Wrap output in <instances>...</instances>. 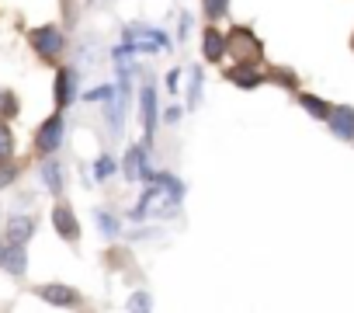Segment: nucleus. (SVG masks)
Returning <instances> with one entry per match:
<instances>
[{
    "label": "nucleus",
    "instance_id": "f257e3e1",
    "mask_svg": "<svg viewBox=\"0 0 354 313\" xmlns=\"http://www.w3.org/2000/svg\"><path fill=\"white\" fill-rule=\"evenodd\" d=\"M28 42H32L35 56H39V60H46V63H56V60L66 53V39H63V32H59L56 25L32 28V32H28Z\"/></svg>",
    "mask_w": 354,
    "mask_h": 313
},
{
    "label": "nucleus",
    "instance_id": "f03ea898",
    "mask_svg": "<svg viewBox=\"0 0 354 313\" xmlns=\"http://www.w3.org/2000/svg\"><path fill=\"white\" fill-rule=\"evenodd\" d=\"M59 143H63V115H49L35 132V150L42 156H53L59 150Z\"/></svg>",
    "mask_w": 354,
    "mask_h": 313
},
{
    "label": "nucleus",
    "instance_id": "7ed1b4c3",
    "mask_svg": "<svg viewBox=\"0 0 354 313\" xmlns=\"http://www.w3.org/2000/svg\"><path fill=\"white\" fill-rule=\"evenodd\" d=\"M125 39H129V49H149V53L167 49V35L156 32V28H142V25H136V28L125 32Z\"/></svg>",
    "mask_w": 354,
    "mask_h": 313
},
{
    "label": "nucleus",
    "instance_id": "20e7f679",
    "mask_svg": "<svg viewBox=\"0 0 354 313\" xmlns=\"http://www.w3.org/2000/svg\"><path fill=\"white\" fill-rule=\"evenodd\" d=\"M0 268H4V271H11V275H25V268H28L25 244H11V240H4V244H0Z\"/></svg>",
    "mask_w": 354,
    "mask_h": 313
},
{
    "label": "nucleus",
    "instance_id": "39448f33",
    "mask_svg": "<svg viewBox=\"0 0 354 313\" xmlns=\"http://www.w3.org/2000/svg\"><path fill=\"white\" fill-rule=\"evenodd\" d=\"M53 226H56V233H59L63 240H77V237H80L77 216H73V209H70V206H63V202L53 209Z\"/></svg>",
    "mask_w": 354,
    "mask_h": 313
},
{
    "label": "nucleus",
    "instance_id": "423d86ee",
    "mask_svg": "<svg viewBox=\"0 0 354 313\" xmlns=\"http://www.w3.org/2000/svg\"><path fill=\"white\" fill-rule=\"evenodd\" d=\"M39 296H42L46 303H56V306H77V303H80L77 289H70V285H59V282H49V285H42V289H39Z\"/></svg>",
    "mask_w": 354,
    "mask_h": 313
},
{
    "label": "nucleus",
    "instance_id": "0eeeda50",
    "mask_svg": "<svg viewBox=\"0 0 354 313\" xmlns=\"http://www.w3.org/2000/svg\"><path fill=\"white\" fill-rule=\"evenodd\" d=\"M32 233H35V220H32V216H11V220H8L4 237H8L11 244H28Z\"/></svg>",
    "mask_w": 354,
    "mask_h": 313
},
{
    "label": "nucleus",
    "instance_id": "6e6552de",
    "mask_svg": "<svg viewBox=\"0 0 354 313\" xmlns=\"http://www.w3.org/2000/svg\"><path fill=\"white\" fill-rule=\"evenodd\" d=\"M73 87H77V70L63 66V70L56 73V105H59V108H66V105L73 101Z\"/></svg>",
    "mask_w": 354,
    "mask_h": 313
},
{
    "label": "nucleus",
    "instance_id": "1a4fd4ad",
    "mask_svg": "<svg viewBox=\"0 0 354 313\" xmlns=\"http://www.w3.org/2000/svg\"><path fill=\"white\" fill-rule=\"evenodd\" d=\"M15 132H11V125H8V118H0V164L4 161H15Z\"/></svg>",
    "mask_w": 354,
    "mask_h": 313
},
{
    "label": "nucleus",
    "instance_id": "9d476101",
    "mask_svg": "<svg viewBox=\"0 0 354 313\" xmlns=\"http://www.w3.org/2000/svg\"><path fill=\"white\" fill-rule=\"evenodd\" d=\"M42 181H46V188H49L53 195L63 192V171H59L56 161H46V164H42Z\"/></svg>",
    "mask_w": 354,
    "mask_h": 313
},
{
    "label": "nucleus",
    "instance_id": "9b49d317",
    "mask_svg": "<svg viewBox=\"0 0 354 313\" xmlns=\"http://www.w3.org/2000/svg\"><path fill=\"white\" fill-rule=\"evenodd\" d=\"M330 125H333V132H337V136H344V139H347V136L354 132V111H351V108L333 111V115H330Z\"/></svg>",
    "mask_w": 354,
    "mask_h": 313
},
{
    "label": "nucleus",
    "instance_id": "f8f14e48",
    "mask_svg": "<svg viewBox=\"0 0 354 313\" xmlns=\"http://www.w3.org/2000/svg\"><path fill=\"white\" fill-rule=\"evenodd\" d=\"M21 111V101H18V94L15 91H8V87H0V118H15Z\"/></svg>",
    "mask_w": 354,
    "mask_h": 313
},
{
    "label": "nucleus",
    "instance_id": "ddd939ff",
    "mask_svg": "<svg viewBox=\"0 0 354 313\" xmlns=\"http://www.w3.org/2000/svg\"><path fill=\"white\" fill-rule=\"evenodd\" d=\"M233 42H236V53H243V56H250V60H257V56H261V49H257V42H254V35H250V32L236 28V32H233Z\"/></svg>",
    "mask_w": 354,
    "mask_h": 313
},
{
    "label": "nucleus",
    "instance_id": "4468645a",
    "mask_svg": "<svg viewBox=\"0 0 354 313\" xmlns=\"http://www.w3.org/2000/svg\"><path fill=\"white\" fill-rule=\"evenodd\" d=\"M142 118H146V132L153 136V129H156V94H153V87L142 91Z\"/></svg>",
    "mask_w": 354,
    "mask_h": 313
},
{
    "label": "nucleus",
    "instance_id": "2eb2a0df",
    "mask_svg": "<svg viewBox=\"0 0 354 313\" xmlns=\"http://www.w3.org/2000/svg\"><path fill=\"white\" fill-rule=\"evenodd\" d=\"M223 42H226V39H223L216 28H209V32H205V56H209V60H219V56L226 53Z\"/></svg>",
    "mask_w": 354,
    "mask_h": 313
},
{
    "label": "nucleus",
    "instance_id": "dca6fc26",
    "mask_svg": "<svg viewBox=\"0 0 354 313\" xmlns=\"http://www.w3.org/2000/svg\"><path fill=\"white\" fill-rule=\"evenodd\" d=\"M139 171H142V150H129V156H125V175L136 181Z\"/></svg>",
    "mask_w": 354,
    "mask_h": 313
},
{
    "label": "nucleus",
    "instance_id": "f3484780",
    "mask_svg": "<svg viewBox=\"0 0 354 313\" xmlns=\"http://www.w3.org/2000/svg\"><path fill=\"white\" fill-rule=\"evenodd\" d=\"M15 178H18V164L4 161V164H0V192H4L8 185H15Z\"/></svg>",
    "mask_w": 354,
    "mask_h": 313
},
{
    "label": "nucleus",
    "instance_id": "a211bd4d",
    "mask_svg": "<svg viewBox=\"0 0 354 313\" xmlns=\"http://www.w3.org/2000/svg\"><path fill=\"white\" fill-rule=\"evenodd\" d=\"M205 15H209V18L226 15V0H205Z\"/></svg>",
    "mask_w": 354,
    "mask_h": 313
},
{
    "label": "nucleus",
    "instance_id": "6ab92c4d",
    "mask_svg": "<svg viewBox=\"0 0 354 313\" xmlns=\"http://www.w3.org/2000/svg\"><path fill=\"white\" fill-rule=\"evenodd\" d=\"M111 98H115V87H94L87 94V101H111Z\"/></svg>",
    "mask_w": 354,
    "mask_h": 313
},
{
    "label": "nucleus",
    "instance_id": "aec40b11",
    "mask_svg": "<svg viewBox=\"0 0 354 313\" xmlns=\"http://www.w3.org/2000/svg\"><path fill=\"white\" fill-rule=\"evenodd\" d=\"M111 171H115V164L108 161V156H101V161H97V168H94V175H97V181H104V178H108Z\"/></svg>",
    "mask_w": 354,
    "mask_h": 313
},
{
    "label": "nucleus",
    "instance_id": "412c9836",
    "mask_svg": "<svg viewBox=\"0 0 354 313\" xmlns=\"http://www.w3.org/2000/svg\"><path fill=\"white\" fill-rule=\"evenodd\" d=\"M97 223H101V230H104V233H118V223H115L111 216H104V213H97Z\"/></svg>",
    "mask_w": 354,
    "mask_h": 313
},
{
    "label": "nucleus",
    "instance_id": "4be33fe9",
    "mask_svg": "<svg viewBox=\"0 0 354 313\" xmlns=\"http://www.w3.org/2000/svg\"><path fill=\"white\" fill-rule=\"evenodd\" d=\"M302 105H306L309 111H316V115H323V105H319L316 98H302Z\"/></svg>",
    "mask_w": 354,
    "mask_h": 313
}]
</instances>
